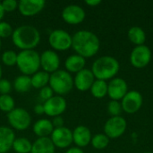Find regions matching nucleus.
Instances as JSON below:
<instances>
[{"mask_svg":"<svg viewBox=\"0 0 153 153\" xmlns=\"http://www.w3.org/2000/svg\"><path fill=\"white\" fill-rule=\"evenodd\" d=\"M100 47L98 36L90 30H79L72 36V48L77 55L84 58L95 56Z\"/></svg>","mask_w":153,"mask_h":153,"instance_id":"f257e3e1","label":"nucleus"},{"mask_svg":"<svg viewBox=\"0 0 153 153\" xmlns=\"http://www.w3.org/2000/svg\"><path fill=\"white\" fill-rule=\"evenodd\" d=\"M12 41L22 50L34 49L40 41V33L34 26L22 25L13 30Z\"/></svg>","mask_w":153,"mask_h":153,"instance_id":"f03ea898","label":"nucleus"},{"mask_svg":"<svg viewBox=\"0 0 153 153\" xmlns=\"http://www.w3.org/2000/svg\"><path fill=\"white\" fill-rule=\"evenodd\" d=\"M120 69L119 62L113 56H103L94 61L91 72L97 80L107 81L113 79Z\"/></svg>","mask_w":153,"mask_h":153,"instance_id":"7ed1b4c3","label":"nucleus"},{"mask_svg":"<svg viewBox=\"0 0 153 153\" xmlns=\"http://www.w3.org/2000/svg\"><path fill=\"white\" fill-rule=\"evenodd\" d=\"M16 65L24 75H33L40 67V56L34 49L22 50L17 54Z\"/></svg>","mask_w":153,"mask_h":153,"instance_id":"20e7f679","label":"nucleus"},{"mask_svg":"<svg viewBox=\"0 0 153 153\" xmlns=\"http://www.w3.org/2000/svg\"><path fill=\"white\" fill-rule=\"evenodd\" d=\"M48 84L54 93L63 97L72 91L74 87V78L67 71L57 70L50 74Z\"/></svg>","mask_w":153,"mask_h":153,"instance_id":"39448f33","label":"nucleus"},{"mask_svg":"<svg viewBox=\"0 0 153 153\" xmlns=\"http://www.w3.org/2000/svg\"><path fill=\"white\" fill-rule=\"evenodd\" d=\"M10 126L18 131H24L30 126L31 117L27 110L22 108H14L7 114Z\"/></svg>","mask_w":153,"mask_h":153,"instance_id":"423d86ee","label":"nucleus"},{"mask_svg":"<svg viewBox=\"0 0 153 153\" xmlns=\"http://www.w3.org/2000/svg\"><path fill=\"white\" fill-rule=\"evenodd\" d=\"M126 127L127 123L123 117H111L104 125V134L109 139H117L125 134Z\"/></svg>","mask_w":153,"mask_h":153,"instance_id":"0eeeda50","label":"nucleus"},{"mask_svg":"<svg viewBox=\"0 0 153 153\" xmlns=\"http://www.w3.org/2000/svg\"><path fill=\"white\" fill-rule=\"evenodd\" d=\"M48 42L53 49L65 51L72 48V36L67 31L57 29L49 34Z\"/></svg>","mask_w":153,"mask_h":153,"instance_id":"6e6552de","label":"nucleus"},{"mask_svg":"<svg viewBox=\"0 0 153 153\" xmlns=\"http://www.w3.org/2000/svg\"><path fill=\"white\" fill-rule=\"evenodd\" d=\"M152 59V50L146 45L136 46L131 52L130 63L135 68L146 67Z\"/></svg>","mask_w":153,"mask_h":153,"instance_id":"1a4fd4ad","label":"nucleus"},{"mask_svg":"<svg viewBox=\"0 0 153 153\" xmlns=\"http://www.w3.org/2000/svg\"><path fill=\"white\" fill-rule=\"evenodd\" d=\"M61 16L66 23L71 25H77L84 21L86 13L84 9L80 5L69 4L63 9Z\"/></svg>","mask_w":153,"mask_h":153,"instance_id":"9d476101","label":"nucleus"},{"mask_svg":"<svg viewBox=\"0 0 153 153\" xmlns=\"http://www.w3.org/2000/svg\"><path fill=\"white\" fill-rule=\"evenodd\" d=\"M122 109L128 114L136 113L143 105V96L138 91H130L121 100Z\"/></svg>","mask_w":153,"mask_h":153,"instance_id":"9b49d317","label":"nucleus"},{"mask_svg":"<svg viewBox=\"0 0 153 153\" xmlns=\"http://www.w3.org/2000/svg\"><path fill=\"white\" fill-rule=\"evenodd\" d=\"M44 112L50 117L61 116L66 109V100L62 96H53L51 99L44 102Z\"/></svg>","mask_w":153,"mask_h":153,"instance_id":"f8f14e48","label":"nucleus"},{"mask_svg":"<svg viewBox=\"0 0 153 153\" xmlns=\"http://www.w3.org/2000/svg\"><path fill=\"white\" fill-rule=\"evenodd\" d=\"M50 139L55 147L65 149L73 143V132L65 126L55 128L50 135Z\"/></svg>","mask_w":153,"mask_h":153,"instance_id":"ddd939ff","label":"nucleus"},{"mask_svg":"<svg viewBox=\"0 0 153 153\" xmlns=\"http://www.w3.org/2000/svg\"><path fill=\"white\" fill-rule=\"evenodd\" d=\"M60 65V58L54 50H45L40 55V66L43 71L51 74L58 70Z\"/></svg>","mask_w":153,"mask_h":153,"instance_id":"4468645a","label":"nucleus"},{"mask_svg":"<svg viewBox=\"0 0 153 153\" xmlns=\"http://www.w3.org/2000/svg\"><path fill=\"white\" fill-rule=\"evenodd\" d=\"M128 92L126 82L119 77L113 78L108 83V95L112 100H120Z\"/></svg>","mask_w":153,"mask_h":153,"instance_id":"2eb2a0df","label":"nucleus"},{"mask_svg":"<svg viewBox=\"0 0 153 153\" xmlns=\"http://www.w3.org/2000/svg\"><path fill=\"white\" fill-rule=\"evenodd\" d=\"M45 5L44 0H21L18 2V10L22 15L31 17L40 13Z\"/></svg>","mask_w":153,"mask_h":153,"instance_id":"dca6fc26","label":"nucleus"},{"mask_svg":"<svg viewBox=\"0 0 153 153\" xmlns=\"http://www.w3.org/2000/svg\"><path fill=\"white\" fill-rule=\"evenodd\" d=\"M94 81L95 77L91 70L84 68L75 74V77L74 78V86L80 91H86L91 89Z\"/></svg>","mask_w":153,"mask_h":153,"instance_id":"f3484780","label":"nucleus"},{"mask_svg":"<svg viewBox=\"0 0 153 153\" xmlns=\"http://www.w3.org/2000/svg\"><path fill=\"white\" fill-rule=\"evenodd\" d=\"M91 133L85 126H78L73 131V143H74L78 148L88 146L91 143Z\"/></svg>","mask_w":153,"mask_h":153,"instance_id":"a211bd4d","label":"nucleus"},{"mask_svg":"<svg viewBox=\"0 0 153 153\" xmlns=\"http://www.w3.org/2000/svg\"><path fill=\"white\" fill-rule=\"evenodd\" d=\"M15 140V134L13 129L7 126H0V153L8 152Z\"/></svg>","mask_w":153,"mask_h":153,"instance_id":"6ab92c4d","label":"nucleus"},{"mask_svg":"<svg viewBox=\"0 0 153 153\" xmlns=\"http://www.w3.org/2000/svg\"><path fill=\"white\" fill-rule=\"evenodd\" d=\"M54 126L52 124V121L47 119V118H42L39 119L34 125H33V133L39 137H48L51 135L52 132L54 131Z\"/></svg>","mask_w":153,"mask_h":153,"instance_id":"aec40b11","label":"nucleus"},{"mask_svg":"<svg viewBox=\"0 0 153 153\" xmlns=\"http://www.w3.org/2000/svg\"><path fill=\"white\" fill-rule=\"evenodd\" d=\"M85 64H86V60L84 57H82L77 54H74V55L69 56L66 58V60L65 62V66L68 73L77 74L78 72L84 69Z\"/></svg>","mask_w":153,"mask_h":153,"instance_id":"412c9836","label":"nucleus"},{"mask_svg":"<svg viewBox=\"0 0 153 153\" xmlns=\"http://www.w3.org/2000/svg\"><path fill=\"white\" fill-rule=\"evenodd\" d=\"M55 148L50 137H41L32 143L30 153H55Z\"/></svg>","mask_w":153,"mask_h":153,"instance_id":"4be33fe9","label":"nucleus"},{"mask_svg":"<svg viewBox=\"0 0 153 153\" xmlns=\"http://www.w3.org/2000/svg\"><path fill=\"white\" fill-rule=\"evenodd\" d=\"M128 39L136 46L144 45L146 41V33L143 28L139 26H133L128 30Z\"/></svg>","mask_w":153,"mask_h":153,"instance_id":"5701e85b","label":"nucleus"},{"mask_svg":"<svg viewBox=\"0 0 153 153\" xmlns=\"http://www.w3.org/2000/svg\"><path fill=\"white\" fill-rule=\"evenodd\" d=\"M31 80L28 75L21 74L13 82V88L19 93H25L31 89Z\"/></svg>","mask_w":153,"mask_h":153,"instance_id":"b1692460","label":"nucleus"},{"mask_svg":"<svg viewBox=\"0 0 153 153\" xmlns=\"http://www.w3.org/2000/svg\"><path fill=\"white\" fill-rule=\"evenodd\" d=\"M50 74L44 71H38L31 77V86L35 89H42L49 82Z\"/></svg>","mask_w":153,"mask_h":153,"instance_id":"393cba45","label":"nucleus"},{"mask_svg":"<svg viewBox=\"0 0 153 153\" xmlns=\"http://www.w3.org/2000/svg\"><path fill=\"white\" fill-rule=\"evenodd\" d=\"M91 95L96 99H102L108 95V83L106 81L95 80L91 87Z\"/></svg>","mask_w":153,"mask_h":153,"instance_id":"a878e982","label":"nucleus"},{"mask_svg":"<svg viewBox=\"0 0 153 153\" xmlns=\"http://www.w3.org/2000/svg\"><path fill=\"white\" fill-rule=\"evenodd\" d=\"M31 147L32 143L30 142V140L24 137H20L15 138L12 149H13L16 153H30Z\"/></svg>","mask_w":153,"mask_h":153,"instance_id":"bb28decb","label":"nucleus"},{"mask_svg":"<svg viewBox=\"0 0 153 153\" xmlns=\"http://www.w3.org/2000/svg\"><path fill=\"white\" fill-rule=\"evenodd\" d=\"M91 143L96 150H103L109 143V138L105 134H97L92 136Z\"/></svg>","mask_w":153,"mask_h":153,"instance_id":"cd10ccee","label":"nucleus"},{"mask_svg":"<svg viewBox=\"0 0 153 153\" xmlns=\"http://www.w3.org/2000/svg\"><path fill=\"white\" fill-rule=\"evenodd\" d=\"M14 100L9 94L0 95V110L3 112H6L7 114L11 112L15 107Z\"/></svg>","mask_w":153,"mask_h":153,"instance_id":"c85d7f7f","label":"nucleus"},{"mask_svg":"<svg viewBox=\"0 0 153 153\" xmlns=\"http://www.w3.org/2000/svg\"><path fill=\"white\" fill-rule=\"evenodd\" d=\"M2 62L6 66H13L16 65L17 61V53L13 50H6L2 54L1 56Z\"/></svg>","mask_w":153,"mask_h":153,"instance_id":"c756f323","label":"nucleus"},{"mask_svg":"<svg viewBox=\"0 0 153 153\" xmlns=\"http://www.w3.org/2000/svg\"><path fill=\"white\" fill-rule=\"evenodd\" d=\"M123 109L121 103L117 100H110L108 104V112L111 117H118L121 115Z\"/></svg>","mask_w":153,"mask_h":153,"instance_id":"7c9ffc66","label":"nucleus"},{"mask_svg":"<svg viewBox=\"0 0 153 153\" xmlns=\"http://www.w3.org/2000/svg\"><path fill=\"white\" fill-rule=\"evenodd\" d=\"M13 32V29L10 23L3 21L0 22V39L12 37Z\"/></svg>","mask_w":153,"mask_h":153,"instance_id":"2f4dec72","label":"nucleus"},{"mask_svg":"<svg viewBox=\"0 0 153 153\" xmlns=\"http://www.w3.org/2000/svg\"><path fill=\"white\" fill-rule=\"evenodd\" d=\"M1 4L4 12H13L18 8V2L15 0H4Z\"/></svg>","mask_w":153,"mask_h":153,"instance_id":"473e14b6","label":"nucleus"},{"mask_svg":"<svg viewBox=\"0 0 153 153\" xmlns=\"http://www.w3.org/2000/svg\"><path fill=\"white\" fill-rule=\"evenodd\" d=\"M54 96V91L49 86H45L39 91V98L45 101L51 99Z\"/></svg>","mask_w":153,"mask_h":153,"instance_id":"72a5a7b5","label":"nucleus"},{"mask_svg":"<svg viewBox=\"0 0 153 153\" xmlns=\"http://www.w3.org/2000/svg\"><path fill=\"white\" fill-rule=\"evenodd\" d=\"M12 91V84L6 79L0 80V95H6L9 94Z\"/></svg>","mask_w":153,"mask_h":153,"instance_id":"f704fd0d","label":"nucleus"},{"mask_svg":"<svg viewBox=\"0 0 153 153\" xmlns=\"http://www.w3.org/2000/svg\"><path fill=\"white\" fill-rule=\"evenodd\" d=\"M64 118L59 116V117H54L53 121H52V124H53V126L54 128H60V127H63L64 126Z\"/></svg>","mask_w":153,"mask_h":153,"instance_id":"c9c22d12","label":"nucleus"},{"mask_svg":"<svg viewBox=\"0 0 153 153\" xmlns=\"http://www.w3.org/2000/svg\"><path fill=\"white\" fill-rule=\"evenodd\" d=\"M34 112H35L37 115H42L43 113L45 114L43 104H37V105L34 107Z\"/></svg>","mask_w":153,"mask_h":153,"instance_id":"e433bc0d","label":"nucleus"},{"mask_svg":"<svg viewBox=\"0 0 153 153\" xmlns=\"http://www.w3.org/2000/svg\"><path fill=\"white\" fill-rule=\"evenodd\" d=\"M101 3V0H86L85 4L90 6H97Z\"/></svg>","mask_w":153,"mask_h":153,"instance_id":"4c0bfd02","label":"nucleus"},{"mask_svg":"<svg viewBox=\"0 0 153 153\" xmlns=\"http://www.w3.org/2000/svg\"><path fill=\"white\" fill-rule=\"evenodd\" d=\"M65 153H84V152L81 149V148H78V147H72L70 149H68Z\"/></svg>","mask_w":153,"mask_h":153,"instance_id":"58836bf2","label":"nucleus"},{"mask_svg":"<svg viewBox=\"0 0 153 153\" xmlns=\"http://www.w3.org/2000/svg\"><path fill=\"white\" fill-rule=\"evenodd\" d=\"M4 8H3V6H2V4L0 3V22H2V19H3V17H4Z\"/></svg>","mask_w":153,"mask_h":153,"instance_id":"ea45409f","label":"nucleus"},{"mask_svg":"<svg viewBox=\"0 0 153 153\" xmlns=\"http://www.w3.org/2000/svg\"><path fill=\"white\" fill-rule=\"evenodd\" d=\"M2 74H3V70H2V66L0 65V80L2 79Z\"/></svg>","mask_w":153,"mask_h":153,"instance_id":"a19ab883","label":"nucleus"},{"mask_svg":"<svg viewBox=\"0 0 153 153\" xmlns=\"http://www.w3.org/2000/svg\"><path fill=\"white\" fill-rule=\"evenodd\" d=\"M1 43H2V42H1V39H0V48H1Z\"/></svg>","mask_w":153,"mask_h":153,"instance_id":"79ce46f5","label":"nucleus"},{"mask_svg":"<svg viewBox=\"0 0 153 153\" xmlns=\"http://www.w3.org/2000/svg\"><path fill=\"white\" fill-rule=\"evenodd\" d=\"M145 153H153V152H145Z\"/></svg>","mask_w":153,"mask_h":153,"instance_id":"37998d69","label":"nucleus"}]
</instances>
